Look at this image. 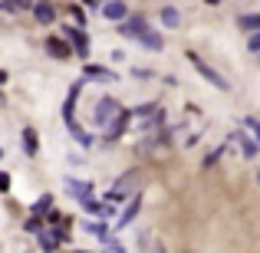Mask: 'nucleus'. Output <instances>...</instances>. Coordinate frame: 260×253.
<instances>
[{"label": "nucleus", "instance_id": "15", "mask_svg": "<svg viewBox=\"0 0 260 253\" xmlns=\"http://www.w3.org/2000/svg\"><path fill=\"white\" fill-rule=\"evenodd\" d=\"M20 141H23V155H30V158L40 152V135H37V128L26 125L23 132H20Z\"/></svg>", "mask_w": 260, "mask_h": 253}, {"label": "nucleus", "instance_id": "7", "mask_svg": "<svg viewBox=\"0 0 260 253\" xmlns=\"http://www.w3.org/2000/svg\"><path fill=\"white\" fill-rule=\"evenodd\" d=\"M139 210H142V194H139V191H135V194H132V197H128V204H125V210H122V214H119V221H115V224H112V230H125V227H128V224H132V221H135V217H139Z\"/></svg>", "mask_w": 260, "mask_h": 253}, {"label": "nucleus", "instance_id": "32", "mask_svg": "<svg viewBox=\"0 0 260 253\" xmlns=\"http://www.w3.org/2000/svg\"><path fill=\"white\" fill-rule=\"evenodd\" d=\"M198 141H201V135H188V141H184V148H194Z\"/></svg>", "mask_w": 260, "mask_h": 253}, {"label": "nucleus", "instance_id": "5", "mask_svg": "<svg viewBox=\"0 0 260 253\" xmlns=\"http://www.w3.org/2000/svg\"><path fill=\"white\" fill-rule=\"evenodd\" d=\"M66 43L73 46V53H76L79 59H86L89 56V37H86V30L83 26H66Z\"/></svg>", "mask_w": 260, "mask_h": 253}, {"label": "nucleus", "instance_id": "36", "mask_svg": "<svg viewBox=\"0 0 260 253\" xmlns=\"http://www.w3.org/2000/svg\"><path fill=\"white\" fill-rule=\"evenodd\" d=\"M95 4H109V0H95Z\"/></svg>", "mask_w": 260, "mask_h": 253}, {"label": "nucleus", "instance_id": "8", "mask_svg": "<svg viewBox=\"0 0 260 253\" xmlns=\"http://www.w3.org/2000/svg\"><path fill=\"white\" fill-rule=\"evenodd\" d=\"M63 188H66V194L76 197V201H83V197H92V191H95L92 181H79V177H66Z\"/></svg>", "mask_w": 260, "mask_h": 253}, {"label": "nucleus", "instance_id": "4", "mask_svg": "<svg viewBox=\"0 0 260 253\" xmlns=\"http://www.w3.org/2000/svg\"><path fill=\"white\" fill-rule=\"evenodd\" d=\"M119 33L125 40H142L148 33V17H145V13H128V20L119 23Z\"/></svg>", "mask_w": 260, "mask_h": 253}, {"label": "nucleus", "instance_id": "24", "mask_svg": "<svg viewBox=\"0 0 260 253\" xmlns=\"http://www.w3.org/2000/svg\"><path fill=\"white\" fill-rule=\"evenodd\" d=\"M228 145H231V141H228ZM228 145H217L214 152H211L208 158H204V165H201V168H204V171H208V168H214V165H217V158H221V155H224V148H228Z\"/></svg>", "mask_w": 260, "mask_h": 253}, {"label": "nucleus", "instance_id": "17", "mask_svg": "<svg viewBox=\"0 0 260 253\" xmlns=\"http://www.w3.org/2000/svg\"><path fill=\"white\" fill-rule=\"evenodd\" d=\"M161 125H165V109H155V112H152V115H148V119H145V122H142V125H139V128H142V132H158V128H161Z\"/></svg>", "mask_w": 260, "mask_h": 253}, {"label": "nucleus", "instance_id": "29", "mask_svg": "<svg viewBox=\"0 0 260 253\" xmlns=\"http://www.w3.org/2000/svg\"><path fill=\"white\" fill-rule=\"evenodd\" d=\"M73 20H76V26H86V13H83V7H73Z\"/></svg>", "mask_w": 260, "mask_h": 253}, {"label": "nucleus", "instance_id": "11", "mask_svg": "<svg viewBox=\"0 0 260 253\" xmlns=\"http://www.w3.org/2000/svg\"><path fill=\"white\" fill-rule=\"evenodd\" d=\"M33 20L43 23V26L56 23V7H53L50 0H37V4H33Z\"/></svg>", "mask_w": 260, "mask_h": 253}, {"label": "nucleus", "instance_id": "9", "mask_svg": "<svg viewBox=\"0 0 260 253\" xmlns=\"http://www.w3.org/2000/svg\"><path fill=\"white\" fill-rule=\"evenodd\" d=\"M228 141H237V145H241L244 158H257V155H260V141L254 138V135H244V132H231V138H228Z\"/></svg>", "mask_w": 260, "mask_h": 253}, {"label": "nucleus", "instance_id": "13", "mask_svg": "<svg viewBox=\"0 0 260 253\" xmlns=\"http://www.w3.org/2000/svg\"><path fill=\"white\" fill-rule=\"evenodd\" d=\"M83 230L86 234H92V237H99V240H112V227L106 224V217H95V221H83Z\"/></svg>", "mask_w": 260, "mask_h": 253}, {"label": "nucleus", "instance_id": "22", "mask_svg": "<svg viewBox=\"0 0 260 253\" xmlns=\"http://www.w3.org/2000/svg\"><path fill=\"white\" fill-rule=\"evenodd\" d=\"M50 210H53V194H43V197H40V201L30 207V214H33V217H43V214H50Z\"/></svg>", "mask_w": 260, "mask_h": 253}, {"label": "nucleus", "instance_id": "37", "mask_svg": "<svg viewBox=\"0 0 260 253\" xmlns=\"http://www.w3.org/2000/svg\"><path fill=\"white\" fill-rule=\"evenodd\" d=\"M0 10H4V0H0Z\"/></svg>", "mask_w": 260, "mask_h": 253}, {"label": "nucleus", "instance_id": "16", "mask_svg": "<svg viewBox=\"0 0 260 253\" xmlns=\"http://www.w3.org/2000/svg\"><path fill=\"white\" fill-rule=\"evenodd\" d=\"M66 132H70L73 138H76V145H79V148H92V145H95L92 132H86V128L79 125V122H73V125H66Z\"/></svg>", "mask_w": 260, "mask_h": 253}, {"label": "nucleus", "instance_id": "39", "mask_svg": "<svg viewBox=\"0 0 260 253\" xmlns=\"http://www.w3.org/2000/svg\"><path fill=\"white\" fill-rule=\"evenodd\" d=\"M208 4H217V0H208Z\"/></svg>", "mask_w": 260, "mask_h": 253}, {"label": "nucleus", "instance_id": "21", "mask_svg": "<svg viewBox=\"0 0 260 253\" xmlns=\"http://www.w3.org/2000/svg\"><path fill=\"white\" fill-rule=\"evenodd\" d=\"M158 17H161V23H165L168 30H178V23H181V13H178V7H165Z\"/></svg>", "mask_w": 260, "mask_h": 253}, {"label": "nucleus", "instance_id": "12", "mask_svg": "<svg viewBox=\"0 0 260 253\" xmlns=\"http://www.w3.org/2000/svg\"><path fill=\"white\" fill-rule=\"evenodd\" d=\"M102 17L112 20V23H122V20H128L125 0H109V4H102Z\"/></svg>", "mask_w": 260, "mask_h": 253}, {"label": "nucleus", "instance_id": "23", "mask_svg": "<svg viewBox=\"0 0 260 253\" xmlns=\"http://www.w3.org/2000/svg\"><path fill=\"white\" fill-rule=\"evenodd\" d=\"M7 13H20V10H33V0H4Z\"/></svg>", "mask_w": 260, "mask_h": 253}, {"label": "nucleus", "instance_id": "35", "mask_svg": "<svg viewBox=\"0 0 260 253\" xmlns=\"http://www.w3.org/2000/svg\"><path fill=\"white\" fill-rule=\"evenodd\" d=\"M73 253H92V250H73Z\"/></svg>", "mask_w": 260, "mask_h": 253}, {"label": "nucleus", "instance_id": "3", "mask_svg": "<svg viewBox=\"0 0 260 253\" xmlns=\"http://www.w3.org/2000/svg\"><path fill=\"white\" fill-rule=\"evenodd\" d=\"M132 119H135V115H132V109H122V112L115 115L112 122H109V128L102 132V138H106V145H112V141H119L122 135L128 132V125H132Z\"/></svg>", "mask_w": 260, "mask_h": 253}, {"label": "nucleus", "instance_id": "27", "mask_svg": "<svg viewBox=\"0 0 260 253\" xmlns=\"http://www.w3.org/2000/svg\"><path fill=\"white\" fill-rule=\"evenodd\" d=\"M155 109H158V102H142V105L132 109V115H152Z\"/></svg>", "mask_w": 260, "mask_h": 253}, {"label": "nucleus", "instance_id": "34", "mask_svg": "<svg viewBox=\"0 0 260 253\" xmlns=\"http://www.w3.org/2000/svg\"><path fill=\"white\" fill-rule=\"evenodd\" d=\"M155 253H165V247H155Z\"/></svg>", "mask_w": 260, "mask_h": 253}, {"label": "nucleus", "instance_id": "19", "mask_svg": "<svg viewBox=\"0 0 260 253\" xmlns=\"http://www.w3.org/2000/svg\"><path fill=\"white\" fill-rule=\"evenodd\" d=\"M237 26L247 33H260V13H241L237 17Z\"/></svg>", "mask_w": 260, "mask_h": 253}, {"label": "nucleus", "instance_id": "28", "mask_svg": "<svg viewBox=\"0 0 260 253\" xmlns=\"http://www.w3.org/2000/svg\"><path fill=\"white\" fill-rule=\"evenodd\" d=\"M247 50L260 56V33H250V37H247Z\"/></svg>", "mask_w": 260, "mask_h": 253}, {"label": "nucleus", "instance_id": "38", "mask_svg": "<svg viewBox=\"0 0 260 253\" xmlns=\"http://www.w3.org/2000/svg\"><path fill=\"white\" fill-rule=\"evenodd\" d=\"M0 158H4V148H0Z\"/></svg>", "mask_w": 260, "mask_h": 253}, {"label": "nucleus", "instance_id": "14", "mask_svg": "<svg viewBox=\"0 0 260 253\" xmlns=\"http://www.w3.org/2000/svg\"><path fill=\"white\" fill-rule=\"evenodd\" d=\"M46 53H50L53 59H70L73 56V46L66 43V40H59V37H46Z\"/></svg>", "mask_w": 260, "mask_h": 253}, {"label": "nucleus", "instance_id": "30", "mask_svg": "<svg viewBox=\"0 0 260 253\" xmlns=\"http://www.w3.org/2000/svg\"><path fill=\"white\" fill-rule=\"evenodd\" d=\"M7 191H10V174L0 171V194H7Z\"/></svg>", "mask_w": 260, "mask_h": 253}, {"label": "nucleus", "instance_id": "40", "mask_svg": "<svg viewBox=\"0 0 260 253\" xmlns=\"http://www.w3.org/2000/svg\"><path fill=\"white\" fill-rule=\"evenodd\" d=\"M257 177H260V174H257Z\"/></svg>", "mask_w": 260, "mask_h": 253}, {"label": "nucleus", "instance_id": "33", "mask_svg": "<svg viewBox=\"0 0 260 253\" xmlns=\"http://www.w3.org/2000/svg\"><path fill=\"white\" fill-rule=\"evenodd\" d=\"M4 83H7V73H4V69H0V86H4Z\"/></svg>", "mask_w": 260, "mask_h": 253}, {"label": "nucleus", "instance_id": "31", "mask_svg": "<svg viewBox=\"0 0 260 253\" xmlns=\"http://www.w3.org/2000/svg\"><path fill=\"white\" fill-rule=\"evenodd\" d=\"M132 76L135 79H152V73H148V69H132Z\"/></svg>", "mask_w": 260, "mask_h": 253}, {"label": "nucleus", "instance_id": "6", "mask_svg": "<svg viewBox=\"0 0 260 253\" xmlns=\"http://www.w3.org/2000/svg\"><path fill=\"white\" fill-rule=\"evenodd\" d=\"M83 86H86V79H79V83H73L70 92H66V102H63V125H73V122H76V102H79Z\"/></svg>", "mask_w": 260, "mask_h": 253}, {"label": "nucleus", "instance_id": "1", "mask_svg": "<svg viewBox=\"0 0 260 253\" xmlns=\"http://www.w3.org/2000/svg\"><path fill=\"white\" fill-rule=\"evenodd\" d=\"M188 63L194 66V73L204 79V83H211L214 89H221V92H228V89H231V83H228V79H224L221 73L214 69V66H208V63H204V59L198 56V53H191V50H188Z\"/></svg>", "mask_w": 260, "mask_h": 253}, {"label": "nucleus", "instance_id": "2", "mask_svg": "<svg viewBox=\"0 0 260 253\" xmlns=\"http://www.w3.org/2000/svg\"><path fill=\"white\" fill-rule=\"evenodd\" d=\"M119 112H122L119 99H112V95H102V99L95 102V109H92V125L106 132V128H109V122H112Z\"/></svg>", "mask_w": 260, "mask_h": 253}, {"label": "nucleus", "instance_id": "10", "mask_svg": "<svg viewBox=\"0 0 260 253\" xmlns=\"http://www.w3.org/2000/svg\"><path fill=\"white\" fill-rule=\"evenodd\" d=\"M83 79L89 83V79H95V83H115V73L112 69H106V66H95V63H86L83 66Z\"/></svg>", "mask_w": 260, "mask_h": 253}, {"label": "nucleus", "instance_id": "20", "mask_svg": "<svg viewBox=\"0 0 260 253\" xmlns=\"http://www.w3.org/2000/svg\"><path fill=\"white\" fill-rule=\"evenodd\" d=\"M139 43L145 46V50H152V53H161V50H165V40H161V33H152V30H148L145 37L139 40Z\"/></svg>", "mask_w": 260, "mask_h": 253}, {"label": "nucleus", "instance_id": "25", "mask_svg": "<svg viewBox=\"0 0 260 253\" xmlns=\"http://www.w3.org/2000/svg\"><path fill=\"white\" fill-rule=\"evenodd\" d=\"M23 230H26V234H40V230H46L43 227V221H40V217H26V224H23Z\"/></svg>", "mask_w": 260, "mask_h": 253}, {"label": "nucleus", "instance_id": "26", "mask_svg": "<svg viewBox=\"0 0 260 253\" xmlns=\"http://www.w3.org/2000/svg\"><path fill=\"white\" fill-rule=\"evenodd\" d=\"M244 125H247V128H250V135H254V138L260 141V119H257V115H247V119H244Z\"/></svg>", "mask_w": 260, "mask_h": 253}, {"label": "nucleus", "instance_id": "18", "mask_svg": "<svg viewBox=\"0 0 260 253\" xmlns=\"http://www.w3.org/2000/svg\"><path fill=\"white\" fill-rule=\"evenodd\" d=\"M37 240H40V250H43V253H56L59 250V240L53 237V230H40Z\"/></svg>", "mask_w": 260, "mask_h": 253}]
</instances>
